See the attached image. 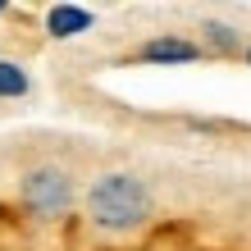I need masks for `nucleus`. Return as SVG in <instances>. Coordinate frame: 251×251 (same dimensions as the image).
Instances as JSON below:
<instances>
[{"instance_id": "f257e3e1", "label": "nucleus", "mask_w": 251, "mask_h": 251, "mask_svg": "<svg viewBox=\"0 0 251 251\" xmlns=\"http://www.w3.org/2000/svg\"><path fill=\"white\" fill-rule=\"evenodd\" d=\"M87 215L105 233H128V228L151 219V192H146L142 178H132V174H105V178H96L92 192H87Z\"/></svg>"}, {"instance_id": "f03ea898", "label": "nucleus", "mask_w": 251, "mask_h": 251, "mask_svg": "<svg viewBox=\"0 0 251 251\" xmlns=\"http://www.w3.org/2000/svg\"><path fill=\"white\" fill-rule=\"evenodd\" d=\"M23 201H27V210H37V215L69 210V201H73L69 174H60V169H32L23 178Z\"/></svg>"}, {"instance_id": "7ed1b4c3", "label": "nucleus", "mask_w": 251, "mask_h": 251, "mask_svg": "<svg viewBox=\"0 0 251 251\" xmlns=\"http://www.w3.org/2000/svg\"><path fill=\"white\" fill-rule=\"evenodd\" d=\"M197 46L183 37H155V41H146L142 46V60H151V64H187V60H197Z\"/></svg>"}, {"instance_id": "20e7f679", "label": "nucleus", "mask_w": 251, "mask_h": 251, "mask_svg": "<svg viewBox=\"0 0 251 251\" xmlns=\"http://www.w3.org/2000/svg\"><path fill=\"white\" fill-rule=\"evenodd\" d=\"M92 27V9H82V5H55L46 14V32L50 37H78Z\"/></svg>"}, {"instance_id": "39448f33", "label": "nucleus", "mask_w": 251, "mask_h": 251, "mask_svg": "<svg viewBox=\"0 0 251 251\" xmlns=\"http://www.w3.org/2000/svg\"><path fill=\"white\" fill-rule=\"evenodd\" d=\"M23 92H27V73L19 64L0 60V96H23Z\"/></svg>"}, {"instance_id": "423d86ee", "label": "nucleus", "mask_w": 251, "mask_h": 251, "mask_svg": "<svg viewBox=\"0 0 251 251\" xmlns=\"http://www.w3.org/2000/svg\"><path fill=\"white\" fill-rule=\"evenodd\" d=\"M205 37H210V46H219V50H238V32L224 27V23H205Z\"/></svg>"}, {"instance_id": "0eeeda50", "label": "nucleus", "mask_w": 251, "mask_h": 251, "mask_svg": "<svg viewBox=\"0 0 251 251\" xmlns=\"http://www.w3.org/2000/svg\"><path fill=\"white\" fill-rule=\"evenodd\" d=\"M0 14H5V0H0Z\"/></svg>"}, {"instance_id": "6e6552de", "label": "nucleus", "mask_w": 251, "mask_h": 251, "mask_svg": "<svg viewBox=\"0 0 251 251\" xmlns=\"http://www.w3.org/2000/svg\"><path fill=\"white\" fill-rule=\"evenodd\" d=\"M247 60H251V50H247Z\"/></svg>"}]
</instances>
